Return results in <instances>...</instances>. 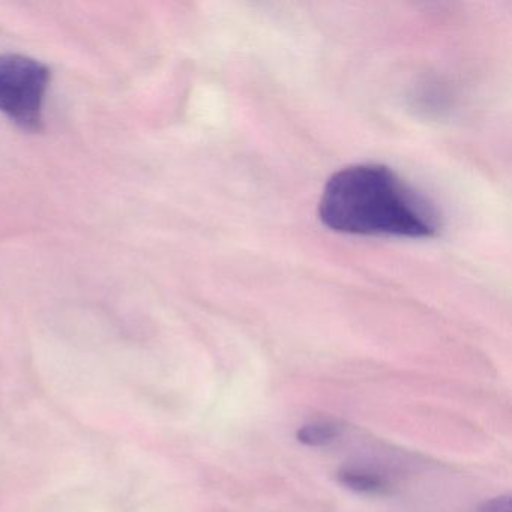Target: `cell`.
<instances>
[{
    "label": "cell",
    "instance_id": "3957f363",
    "mask_svg": "<svg viewBox=\"0 0 512 512\" xmlns=\"http://www.w3.org/2000/svg\"><path fill=\"white\" fill-rule=\"evenodd\" d=\"M337 479L344 487L361 494H385L391 488L385 476L365 467H343Z\"/></svg>",
    "mask_w": 512,
    "mask_h": 512
},
{
    "label": "cell",
    "instance_id": "277c9868",
    "mask_svg": "<svg viewBox=\"0 0 512 512\" xmlns=\"http://www.w3.org/2000/svg\"><path fill=\"white\" fill-rule=\"evenodd\" d=\"M341 434V425L329 421L308 422L302 425L296 433V439L302 445L319 446L331 445Z\"/></svg>",
    "mask_w": 512,
    "mask_h": 512
},
{
    "label": "cell",
    "instance_id": "6da1fadb",
    "mask_svg": "<svg viewBox=\"0 0 512 512\" xmlns=\"http://www.w3.org/2000/svg\"><path fill=\"white\" fill-rule=\"evenodd\" d=\"M322 223L349 235L433 238L440 217L433 203L382 164L335 173L319 202Z\"/></svg>",
    "mask_w": 512,
    "mask_h": 512
},
{
    "label": "cell",
    "instance_id": "7a4b0ae2",
    "mask_svg": "<svg viewBox=\"0 0 512 512\" xmlns=\"http://www.w3.org/2000/svg\"><path fill=\"white\" fill-rule=\"evenodd\" d=\"M49 67L23 55L0 56V113L31 133L43 130Z\"/></svg>",
    "mask_w": 512,
    "mask_h": 512
},
{
    "label": "cell",
    "instance_id": "5b68a950",
    "mask_svg": "<svg viewBox=\"0 0 512 512\" xmlns=\"http://www.w3.org/2000/svg\"><path fill=\"white\" fill-rule=\"evenodd\" d=\"M478 512H511V496H497L493 499L485 500L479 506Z\"/></svg>",
    "mask_w": 512,
    "mask_h": 512
}]
</instances>
